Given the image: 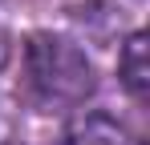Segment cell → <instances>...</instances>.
Here are the masks:
<instances>
[{"instance_id": "cell-1", "label": "cell", "mask_w": 150, "mask_h": 145, "mask_svg": "<svg viewBox=\"0 0 150 145\" xmlns=\"http://www.w3.org/2000/svg\"><path fill=\"white\" fill-rule=\"evenodd\" d=\"M98 89L93 61L57 32H33L21 61V93L37 109H77Z\"/></svg>"}, {"instance_id": "cell-2", "label": "cell", "mask_w": 150, "mask_h": 145, "mask_svg": "<svg viewBox=\"0 0 150 145\" xmlns=\"http://www.w3.org/2000/svg\"><path fill=\"white\" fill-rule=\"evenodd\" d=\"M57 145H126V129L105 113H81L61 129Z\"/></svg>"}, {"instance_id": "cell-3", "label": "cell", "mask_w": 150, "mask_h": 145, "mask_svg": "<svg viewBox=\"0 0 150 145\" xmlns=\"http://www.w3.org/2000/svg\"><path fill=\"white\" fill-rule=\"evenodd\" d=\"M118 77H122V89L138 105L146 101L150 89V65H146V32H130V40L122 45V56H118Z\"/></svg>"}, {"instance_id": "cell-4", "label": "cell", "mask_w": 150, "mask_h": 145, "mask_svg": "<svg viewBox=\"0 0 150 145\" xmlns=\"http://www.w3.org/2000/svg\"><path fill=\"white\" fill-rule=\"evenodd\" d=\"M8 56V20H4V0H0V65Z\"/></svg>"}]
</instances>
